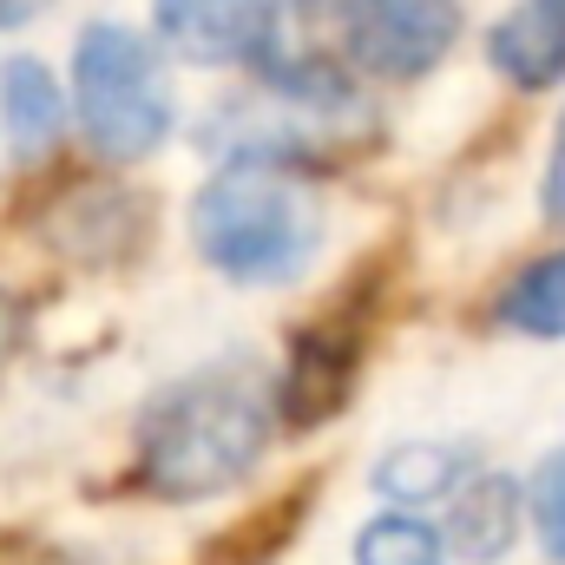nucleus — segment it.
Here are the masks:
<instances>
[{
  "label": "nucleus",
  "mask_w": 565,
  "mask_h": 565,
  "mask_svg": "<svg viewBox=\"0 0 565 565\" xmlns=\"http://www.w3.org/2000/svg\"><path fill=\"white\" fill-rule=\"evenodd\" d=\"M322 231L329 217L316 191H302L282 164H264V158H224L204 178V191L191 198L198 257L244 289H282V282L309 277Z\"/></svg>",
  "instance_id": "f03ea898"
},
{
  "label": "nucleus",
  "mask_w": 565,
  "mask_h": 565,
  "mask_svg": "<svg viewBox=\"0 0 565 565\" xmlns=\"http://www.w3.org/2000/svg\"><path fill=\"white\" fill-rule=\"evenodd\" d=\"M493 316L520 335H540V342H559L565 335V250H546L533 257L520 277H507Z\"/></svg>",
  "instance_id": "9b49d317"
},
{
  "label": "nucleus",
  "mask_w": 565,
  "mask_h": 565,
  "mask_svg": "<svg viewBox=\"0 0 565 565\" xmlns=\"http://www.w3.org/2000/svg\"><path fill=\"white\" fill-rule=\"evenodd\" d=\"M540 211H546V224H559L565 231V113H559V132H553L546 178H540Z\"/></svg>",
  "instance_id": "4468645a"
},
{
  "label": "nucleus",
  "mask_w": 565,
  "mask_h": 565,
  "mask_svg": "<svg viewBox=\"0 0 565 565\" xmlns=\"http://www.w3.org/2000/svg\"><path fill=\"white\" fill-rule=\"evenodd\" d=\"M0 132L13 151H53V139L66 132V93H60V79H53V66L46 60H33V53H13L7 66H0Z\"/></svg>",
  "instance_id": "1a4fd4ad"
},
{
  "label": "nucleus",
  "mask_w": 565,
  "mask_h": 565,
  "mask_svg": "<svg viewBox=\"0 0 565 565\" xmlns=\"http://www.w3.org/2000/svg\"><path fill=\"white\" fill-rule=\"evenodd\" d=\"M473 473V454L454 440H402L375 460V493L395 500L402 513H415L427 500H454L460 480Z\"/></svg>",
  "instance_id": "9d476101"
},
{
  "label": "nucleus",
  "mask_w": 565,
  "mask_h": 565,
  "mask_svg": "<svg viewBox=\"0 0 565 565\" xmlns=\"http://www.w3.org/2000/svg\"><path fill=\"white\" fill-rule=\"evenodd\" d=\"M151 26L198 66H264L282 46V0H151Z\"/></svg>",
  "instance_id": "39448f33"
},
{
  "label": "nucleus",
  "mask_w": 565,
  "mask_h": 565,
  "mask_svg": "<svg viewBox=\"0 0 565 565\" xmlns=\"http://www.w3.org/2000/svg\"><path fill=\"white\" fill-rule=\"evenodd\" d=\"M277 427V388L250 362H211L151 395L139 422V480L158 500H211L237 487Z\"/></svg>",
  "instance_id": "f257e3e1"
},
{
  "label": "nucleus",
  "mask_w": 565,
  "mask_h": 565,
  "mask_svg": "<svg viewBox=\"0 0 565 565\" xmlns=\"http://www.w3.org/2000/svg\"><path fill=\"white\" fill-rule=\"evenodd\" d=\"M0 342H7V316H0Z\"/></svg>",
  "instance_id": "dca6fc26"
},
{
  "label": "nucleus",
  "mask_w": 565,
  "mask_h": 565,
  "mask_svg": "<svg viewBox=\"0 0 565 565\" xmlns=\"http://www.w3.org/2000/svg\"><path fill=\"white\" fill-rule=\"evenodd\" d=\"M520 480L513 473H467L454 507H447V553H460L467 565H500L520 546Z\"/></svg>",
  "instance_id": "0eeeda50"
},
{
  "label": "nucleus",
  "mask_w": 565,
  "mask_h": 565,
  "mask_svg": "<svg viewBox=\"0 0 565 565\" xmlns=\"http://www.w3.org/2000/svg\"><path fill=\"white\" fill-rule=\"evenodd\" d=\"M487 60L507 86L553 93L565 79V0H513L487 33Z\"/></svg>",
  "instance_id": "423d86ee"
},
{
  "label": "nucleus",
  "mask_w": 565,
  "mask_h": 565,
  "mask_svg": "<svg viewBox=\"0 0 565 565\" xmlns=\"http://www.w3.org/2000/svg\"><path fill=\"white\" fill-rule=\"evenodd\" d=\"M355 565H447L440 526H427L422 513H375L355 533Z\"/></svg>",
  "instance_id": "f8f14e48"
},
{
  "label": "nucleus",
  "mask_w": 565,
  "mask_h": 565,
  "mask_svg": "<svg viewBox=\"0 0 565 565\" xmlns=\"http://www.w3.org/2000/svg\"><path fill=\"white\" fill-rule=\"evenodd\" d=\"M526 500H533V526H540L546 559L565 565V447H553V454L540 460V473H533Z\"/></svg>",
  "instance_id": "ddd939ff"
},
{
  "label": "nucleus",
  "mask_w": 565,
  "mask_h": 565,
  "mask_svg": "<svg viewBox=\"0 0 565 565\" xmlns=\"http://www.w3.org/2000/svg\"><path fill=\"white\" fill-rule=\"evenodd\" d=\"M460 26H467L460 0H342L335 7L342 60L388 86L427 79L460 46Z\"/></svg>",
  "instance_id": "20e7f679"
},
{
  "label": "nucleus",
  "mask_w": 565,
  "mask_h": 565,
  "mask_svg": "<svg viewBox=\"0 0 565 565\" xmlns=\"http://www.w3.org/2000/svg\"><path fill=\"white\" fill-rule=\"evenodd\" d=\"M46 0H0V33H13V26H26L33 13H40Z\"/></svg>",
  "instance_id": "2eb2a0df"
},
{
  "label": "nucleus",
  "mask_w": 565,
  "mask_h": 565,
  "mask_svg": "<svg viewBox=\"0 0 565 565\" xmlns=\"http://www.w3.org/2000/svg\"><path fill=\"white\" fill-rule=\"evenodd\" d=\"M73 113L99 158H113V164L151 158L178 119L158 46L119 20H93L73 46Z\"/></svg>",
  "instance_id": "7ed1b4c3"
},
{
  "label": "nucleus",
  "mask_w": 565,
  "mask_h": 565,
  "mask_svg": "<svg viewBox=\"0 0 565 565\" xmlns=\"http://www.w3.org/2000/svg\"><path fill=\"white\" fill-rule=\"evenodd\" d=\"M349 382H355V335L342 329H302L296 335V362L277 388V415L289 427H316L329 422L342 402H349Z\"/></svg>",
  "instance_id": "6e6552de"
}]
</instances>
